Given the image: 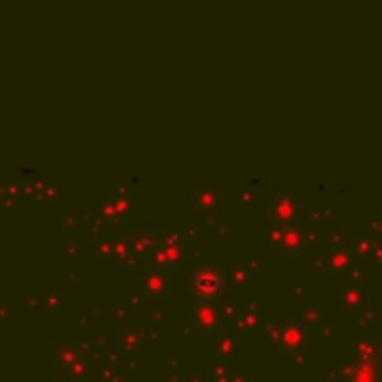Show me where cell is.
<instances>
[{
    "instance_id": "6",
    "label": "cell",
    "mask_w": 382,
    "mask_h": 382,
    "mask_svg": "<svg viewBox=\"0 0 382 382\" xmlns=\"http://www.w3.org/2000/svg\"><path fill=\"white\" fill-rule=\"evenodd\" d=\"M224 291V277L219 266H202L192 277V293L197 300H210Z\"/></svg>"
},
{
    "instance_id": "20",
    "label": "cell",
    "mask_w": 382,
    "mask_h": 382,
    "mask_svg": "<svg viewBox=\"0 0 382 382\" xmlns=\"http://www.w3.org/2000/svg\"><path fill=\"white\" fill-rule=\"evenodd\" d=\"M210 376H212V382H231V378H233V374L226 369V364L221 362V364H215V366H210V371H208Z\"/></svg>"
},
{
    "instance_id": "1",
    "label": "cell",
    "mask_w": 382,
    "mask_h": 382,
    "mask_svg": "<svg viewBox=\"0 0 382 382\" xmlns=\"http://www.w3.org/2000/svg\"><path fill=\"white\" fill-rule=\"evenodd\" d=\"M195 248V239L188 237L186 233H177V231H168V235L161 242L154 246L150 262L157 268H168V271H175L181 268L188 262Z\"/></svg>"
},
{
    "instance_id": "2",
    "label": "cell",
    "mask_w": 382,
    "mask_h": 382,
    "mask_svg": "<svg viewBox=\"0 0 382 382\" xmlns=\"http://www.w3.org/2000/svg\"><path fill=\"white\" fill-rule=\"evenodd\" d=\"M132 206V188L127 183H119V186L105 195V199L96 206L94 219L101 221L103 226H121L127 217V210Z\"/></svg>"
},
{
    "instance_id": "5",
    "label": "cell",
    "mask_w": 382,
    "mask_h": 382,
    "mask_svg": "<svg viewBox=\"0 0 382 382\" xmlns=\"http://www.w3.org/2000/svg\"><path fill=\"white\" fill-rule=\"evenodd\" d=\"M137 289L144 297H152V300L166 297L170 289H173V271H168V268H150V271H144L137 277Z\"/></svg>"
},
{
    "instance_id": "17",
    "label": "cell",
    "mask_w": 382,
    "mask_h": 382,
    "mask_svg": "<svg viewBox=\"0 0 382 382\" xmlns=\"http://www.w3.org/2000/svg\"><path fill=\"white\" fill-rule=\"evenodd\" d=\"M92 364H94V353H92L88 347H85L81 356L74 360V364H69V366H67V371L72 374L74 378H85V376L90 374Z\"/></svg>"
},
{
    "instance_id": "26",
    "label": "cell",
    "mask_w": 382,
    "mask_h": 382,
    "mask_svg": "<svg viewBox=\"0 0 382 382\" xmlns=\"http://www.w3.org/2000/svg\"><path fill=\"white\" fill-rule=\"evenodd\" d=\"M378 358H382V345H380V351H378Z\"/></svg>"
},
{
    "instance_id": "16",
    "label": "cell",
    "mask_w": 382,
    "mask_h": 382,
    "mask_svg": "<svg viewBox=\"0 0 382 382\" xmlns=\"http://www.w3.org/2000/svg\"><path fill=\"white\" fill-rule=\"evenodd\" d=\"M351 246H353V250H356L358 257H374L376 250H378V246H380V242H378V237H376V235L366 233V235H360V237L353 239Z\"/></svg>"
},
{
    "instance_id": "21",
    "label": "cell",
    "mask_w": 382,
    "mask_h": 382,
    "mask_svg": "<svg viewBox=\"0 0 382 382\" xmlns=\"http://www.w3.org/2000/svg\"><path fill=\"white\" fill-rule=\"evenodd\" d=\"M221 316H224V322H228V320H237L239 311H237V306H235V302H233V300L221 302Z\"/></svg>"
},
{
    "instance_id": "18",
    "label": "cell",
    "mask_w": 382,
    "mask_h": 382,
    "mask_svg": "<svg viewBox=\"0 0 382 382\" xmlns=\"http://www.w3.org/2000/svg\"><path fill=\"white\" fill-rule=\"evenodd\" d=\"M264 331H266V337H268V342L279 347V337H282V324L277 322H266L264 324Z\"/></svg>"
},
{
    "instance_id": "12",
    "label": "cell",
    "mask_w": 382,
    "mask_h": 382,
    "mask_svg": "<svg viewBox=\"0 0 382 382\" xmlns=\"http://www.w3.org/2000/svg\"><path fill=\"white\" fill-rule=\"evenodd\" d=\"M264 318L260 313V308L255 302H248L244 308H239V316L235 320V329L237 333H253V331H257L260 327H264Z\"/></svg>"
},
{
    "instance_id": "9",
    "label": "cell",
    "mask_w": 382,
    "mask_h": 382,
    "mask_svg": "<svg viewBox=\"0 0 382 382\" xmlns=\"http://www.w3.org/2000/svg\"><path fill=\"white\" fill-rule=\"evenodd\" d=\"M311 244V231L302 228L300 224H286L282 228V244L279 250L286 255H302Z\"/></svg>"
},
{
    "instance_id": "4",
    "label": "cell",
    "mask_w": 382,
    "mask_h": 382,
    "mask_svg": "<svg viewBox=\"0 0 382 382\" xmlns=\"http://www.w3.org/2000/svg\"><path fill=\"white\" fill-rule=\"evenodd\" d=\"M188 320L190 327L202 331V333H219L224 316H221V304H215L210 300H195V304L188 308Z\"/></svg>"
},
{
    "instance_id": "3",
    "label": "cell",
    "mask_w": 382,
    "mask_h": 382,
    "mask_svg": "<svg viewBox=\"0 0 382 382\" xmlns=\"http://www.w3.org/2000/svg\"><path fill=\"white\" fill-rule=\"evenodd\" d=\"M360 262V257L356 255L351 244H345V242H335L327 253L318 257V266L322 271H327L329 275H335V277H349L351 268Z\"/></svg>"
},
{
    "instance_id": "24",
    "label": "cell",
    "mask_w": 382,
    "mask_h": 382,
    "mask_svg": "<svg viewBox=\"0 0 382 382\" xmlns=\"http://www.w3.org/2000/svg\"><path fill=\"white\" fill-rule=\"evenodd\" d=\"M231 382H248V376L246 374H233Z\"/></svg>"
},
{
    "instance_id": "15",
    "label": "cell",
    "mask_w": 382,
    "mask_h": 382,
    "mask_svg": "<svg viewBox=\"0 0 382 382\" xmlns=\"http://www.w3.org/2000/svg\"><path fill=\"white\" fill-rule=\"evenodd\" d=\"M380 345H382V337L362 335V337H356V342H353V353H356L358 358H374L378 356Z\"/></svg>"
},
{
    "instance_id": "8",
    "label": "cell",
    "mask_w": 382,
    "mask_h": 382,
    "mask_svg": "<svg viewBox=\"0 0 382 382\" xmlns=\"http://www.w3.org/2000/svg\"><path fill=\"white\" fill-rule=\"evenodd\" d=\"M306 329L302 327L297 320L282 322V337H279V347L295 353V360L302 362V356L306 353Z\"/></svg>"
},
{
    "instance_id": "10",
    "label": "cell",
    "mask_w": 382,
    "mask_h": 382,
    "mask_svg": "<svg viewBox=\"0 0 382 382\" xmlns=\"http://www.w3.org/2000/svg\"><path fill=\"white\" fill-rule=\"evenodd\" d=\"M297 210H300V206H297V199H295L293 195H289V192H277L273 197V202H271V208H268L273 224H279V226L295 224Z\"/></svg>"
},
{
    "instance_id": "22",
    "label": "cell",
    "mask_w": 382,
    "mask_h": 382,
    "mask_svg": "<svg viewBox=\"0 0 382 382\" xmlns=\"http://www.w3.org/2000/svg\"><path fill=\"white\" fill-rule=\"evenodd\" d=\"M248 268H244V266H231V275H233V279L237 282V284H242V282L248 277Z\"/></svg>"
},
{
    "instance_id": "14",
    "label": "cell",
    "mask_w": 382,
    "mask_h": 382,
    "mask_svg": "<svg viewBox=\"0 0 382 382\" xmlns=\"http://www.w3.org/2000/svg\"><path fill=\"white\" fill-rule=\"evenodd\" d=\"M117 345H119V349L123 353H132V351L141 349V345H144V333H141V329H137V327H125L119 333Z\"/></svg>"
},
{
    "instance_id": "19",
    "label": "cell",
    "mask_w": 382,
    "mask_h": 382,
    "mask_svg": "<svg viewBox=\"0 0 382 382\" xmlns=\"http://www.w3.org/2000/svg\"><path fill=\"white\" fill-rule=\"evenodd\" d=\"M282 228H284V226H279V224H271L266 228V242L275 248H279V244H282Z\"/></svg>"
},
{
    "instance_id": "25",
    "label": "cell",
    "mask_w": 382,
    "mask_h": 382,
    "mask_svg": "<svg viewBox=\"0 0 382 382\" xmlns=\"http://www.w3.org/2000/svg\"><path fill=\"white\" fill-rule=\"evenodd\" d=\"M371 260H374V262H378V264L382 262V244L378 246V250H376V255H374V257H371Z\"/></svg>"
},
{
    "instance_id": "23",
    "label": "cell",
    "mask_w": 382,
    "mask_h": 382,
    "mask_svg": "<svg viewBox=\"0 0 382 382\" xmlns=\"http://www.w3.org/2000/svg\"><path fill=\"white\" fill-rule=\"evenodd\" d=\"M362 277H364V271H362V264L358 262L356 266L351 268V273H349L347 282H358V284H362Z\"/></svg>"
},
{
    "instance_id": "7",
    "label": "cell",
    "mask_w": 382,
    "mask_h": 382,
    "mask_svg": "<svg viewBox=\"0 0 382 382\" xmlns=\"http://www.w3.org/2000/svg\"><path fill=\"white\" fill-rule=\"evenodd\" d=\"M335 302L340 304V308L351 311V313H362L364 308H369V291L358 282H345L335 291Z\"/></svg>"
},
{
    "instance_id": "13",
    "label": "cell",
    "mask_w": 382,
    "mask_h": 382,
    "mask_svg": "<svg viewBox=\"0 0 382 382\" xmlns=\"http://www.w3.org/2000/svg\"><path fill=\"white\" fill-rule=\"evenodd\" d=\"M237 345H239L237 331H219L217 337H215V345H212V351H215V356H217L221 362H228V360H233V356H235Z\"/></svg>"
},
{
    "instance_id": "11",
    "label": "cell",
    "mask_w": 382,
    "mask_h": 382,
    "mask_svg": "<svg viewBox=\"0 0 382 382\" xmlns=\"http://www.w3.org/2000/svg\"><path fill=\"white\" fill-rule=\"evenodd\" d=\"M221 202H224V197L219 190H212V188H195L192 190V204L208 217L217 215L221 208Z\"/></svg>"
}]
</instances>
